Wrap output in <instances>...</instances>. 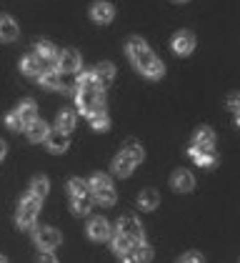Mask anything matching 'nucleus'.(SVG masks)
<instances>
[{"label": "nucleus", "instance_id": "22", "mask_svg": "<svg viewBox=\"0 0 240 263\" xmlns=\"http://www.w3.org/2000/svg\"><path fill=\"white\" fill-rule=\"evenodd\" d=\"M20 70H23V76H28V78H38L40 73H43V65H40L38 55L23 58V61H20Z\"/></svg>", "mask_w": 240, "mask_h": 263}, {"label": "nucleus", "instance_id": "13", "mask_svg": "<svg viewBox=\"0 0 240 263\" xmlns=\"http://www.w3.org/2000/svg\"><path fill=\"white\" fill-rule=\"evenodd\" d=\"M45 143H48V151L50 153H63V151H68V133H63V130H48V136H45Z\"/></svg>", "mask_w": 240, "mask_h": 263}, {"label": "nucleus", "instance_id": "7", "mask_svg": "<svg viewBox=\"0 0 240 263\" xmlns=\"http://www.w3.org/2000/svg\"><path fill=\"white\" fill-rule=\"evenodd\" d=\"M35 55H38L40 65H43V70H48V68H53L55 65V58H58V50H55V45L48 41H38L35 43Z\"/></svg>", "mask_w": 240, "mask_h": 263}, {"label": "nucleus", "instance_id": "38", "mask_svg": "<svg viewBox=\"0 0 240 263\" xmlns=\"http://www.w3.org/2000/svg\"><path fill=\"white\" fill-rule=\"evenodd\" d=\"M180 3H185V0H180Z\"/></svg>", "mask_w": 240, "mask_h": 263}, {"label": "nucleus", "instance_id": "33", "mask_svg": "<svg viewBox=\"0 0 240 263\" xmlns=\"http://www.w3.org/2000/svg\"><path fill=\"white\" fill-rule=\"evenodd\" d=\"M5 123H8V128H10V130H23V128H25V125H23V121H20V116L15 113V110H13V113L5 118Z\"/></svg>", "mask_w": 240, "mask_h": 263}, {"label": "nucleus", "instance_id": "23", "mask_svg": "<svg viewBox=\"0 0 240 263\" xmlns=\"http://www.w3.org/2000/svg\"><path fill=\"white\" fill-rule=\"evenodd\" d=\"M75 128V110H70V108H63L58 113V130L63 133H70Z\"/></svg>", "mask_w": 240, "mask_h": 263}, {"label": "nucleus", "instance_id": "25", "mask_svg": "<svg viewBox=\"0 0 240 263\" xmlns=\"http://www.w3.org/2000/svg\"><path fill=\"white\" fill-rule=\"evenodd\" d=\"M35 110H38V105H35V101H30V98H28V101H23L18 105V110H15V113H18L20 116V121H23V125H28V123L33 121V118H35Z\"/></svg>", "mask_w": 240, "mask_h": 263}, {"label": "nucleus", "instance_id": "5", "mask_svg": "<svg viewBox=\"0 0 240 263\" xmlns=\"http://www.w3.org/2000/svg\"><path fill=\"white\" fill-rule=\"evenodd\" d=\"M118 231L120 233H125L133 243L145 241V231H143V226H140V221L135 218V216H120L118 218Z\"/></svg>", "mask_w": 240, "mask_h": 263}, {"label": "nucleus", "instance_id": "36", "mask_svg": "<svg viewBox=\"0 0 240 263\" xmlns=\"http://www.w3.org/2000/svg\"><path fill=\"white\" fill-rule=\"evenodd\" d=\"M228 105H230V110H235V113H238V96H230Z\"/></svg>", "mask_w": 240, "mask_h": 263}, {"label": "nucleus", "instance_id": "21", "mask_svg": "<svg viewBox=\"0 0 240 263\" xmlns=\"http://www.w3.org/2000/svg\"><path fill=\"white\" fill-rule=\"evenodd\" d=\"M93 201H98L100 205H113L115 203V191H113V183L110 185H100L95 191H90Z\"/></svg>", "mask_w": 240, "mask_h": 263}, {"label": "nucleus", "instance_id": "1", "mask_svg": "<svg viewBox=\"0 0 240 263\" xmlns=\"http://www.w3.org/2000/svg\"><path fill=\"white\" fill-rule=\"evenodd\" d=\"M128 58L133 61V65L138 68L145 78L158 81V78H163V73H165V65L153 55V50L148 48V43L143 41V38H130L128 41Z\"/></svg>", "mask_w": 240, "mask_h": 263}, {"label": "nucleus", "instance_id": "30", "mask_svg": "<svg viewBox=\"0 0 240 263\" xmlns=\"http://www.w3.org/2000/svg\"><path fill=\"white\" fill-rule=\"evenodd\" d=\"M68 191H70V196H85V193H90V185L83 178H70L68 181Z\"/></svg>", "mask_w": 240, "mask_h": 263}, {"label": "nucleus", "instance_id": "8", "mask_svg": "<svg viewBox=\"0 0 240 263\" xmlns=\"http://www.w3.org/2000/svg\"><path fill=\"white\" fill-rule=\"evenodd\" d=\"M55 65H58L60 73H78V70H80V55H78V50H63V53H58Z\"/></svg>", "mask_w": 240, "mask_h": 263}, {"label": "nucleus", "instance_id": "15", "mask_svg": "<svg viewBox=\"0 0 240 263\" xmlns=\"http://www.w3.org/2000/svg\"><path fill=\"white\" fill-rule=\"evenodd\" d=\"M88 121L90 125L95 128V130H108V125H110V118H108V110H105V103H98L90 113H88Z\"/></svg>", "mask_w": 240, "mask_h": 263}, {"label": "nucleus", "instance_id": "2", "mask_svg": "<svg viewBox=\"0 0 240 263\" xmlns=\"http://www.w3.org/2000/svg\"><path fill=\"white\" fill-rule=\"evenodd\" d=\"M38 211H40V198H35L33 193L25 196L20 201V208H18V228L20 231H33L35 228V218H38Z\"/></svg>", "mask_w": 240, "mask_h": 263}, {"label": "nucleus", "instance_id": "34", "mask_svg": "<svg viewBox=\"0 0 240 263\" xmlns=\"http://www.w3.org/2000/svg\"><path fill=\"white\" fill-rule=\"evenodd\" d=\"M180 261H185V263H198V261H203V256L200 253H185Z\"/></svg>", "mask_w": 240, "mask_h": 263}, {"label": "nucleus", "instance_id": "10", "mask_svg": "<svg viewBox=\"0 0 240 263\" xmlns=\"http://www.w3.org/2000/svg\"><path fill=\"white\" fill-rule=\"evenodd\" d=\"M173 50L178 55H190L195 50V35L190 30H180L178 35L173 38Z\"/></svg>", "mask_w": 240, "mask_h": 263}, {"label": "nucleus", "instance_id": "12", "mask_svg": "<svg viewBox=\"0 0 240 263\" xmlns=\"http://www.w3.org/2000/svg\"><path fill=\"white\" fill-rule=\"evenodd\" d=\"M110 223L105 221V218H93V221L88 223V236L93 238V241H108L110 238Z\"/></svg>", "mask_w": 240, "mask_h": 263}, {"label": "nucleus", "instance_id": "26", "mask_svg": "<svg viewBox=\"0 0 240 263\" xmlns=\"http://www.w3.org/2000/svg\"><path fill=\"white\" fill-rule=\"evenodd\" d=\"M123 153H125V156H130L135 163H140V161H143V156H145L143 145H140L135 138H128V141L123 143Z\"/></svg>", "mask_w": 240, "mask_h": 263}, {"label": "nucleus", "instance_id": "4", "mask_svg": "<svg viewBox=\"0 0 240 263\" xmlns=\"http://www.w3.org/2000/svg\"><path fill=\"white\" fill-rule=\"evenodd\" d=\"M78 90V108L80 113H90L98 103H105V96H103V88H75Z\"/></svg>", "mask_w": 240, "mask_h": 263}, {"label": "nucleus", "instance_id": "16", "mask_svg": "<svg viewBox=\"0 0 240 263\" xmlns=\"http://www.w3.org/2000/svg\"><path fill=\"white\" fill-rule=\"evenodd\" d=\"M135 165H138V163L120 151L118 156H115V161H113V171H115V176H120V178H128V176L133 173V168H135Z\"/></svg>", "mask_w": 240, "mask_h": 263}, {"label": "nucleus", "instance_id": "3", "mask_svg": "<svg viewBox=\"0 0 240 263\" xmlns=\"http://www.w3.org/2000/svg\"><path fill=\"white\" fill-rule=\"evenodd\" d=\"M213 148H215V133L210 128H200L195 133V138H193V143H190V148H188V156L193 158L198 153H210Z\"/></svg>", "mask_w": 240, "mask_h": 263}, {"label": "nucleus", "instance_id": "14", "mask_svg": "<svg viewBox=\"0 0 240 263\" xmlns=\"http://www.w3.org/2000/svg\"><path fill=\"white\" fill-rule=\"evenodd\" d=\"M170 185L180 191V193H190L195 188V178L190 176V171H175L173 178H170Z\"/></svg>", "mask_w": 240, "mask_h": 263}, {"label": "nucleus", "instance_id": "35", "mask_svg": "<svg viewBox=\"0 0 240 263\" xmlns=\"http://www.w3.org/2000/svg\"><path fill=\"white\" fill-rule=\"evenodd\" d=\"M40 261H45V263H55L58 258H55V256H53V253H50V251L45 248V253H40Z\"/></svg>", "mask_w": 240, "mask_h": 263}, {"label": "nucleus", "instance_id": "32", "mask_svg": "<svg viewBox=\"0 0 240 263\" xmlns=\"http://www.w3.org/2000/svg\"><path fill=\"white\" fill-rule=\"evenodd\" d=\"M73 76H75V73H73ZM75 88H98V85H95V78H93V70L75 76Z\"/></svg>", "mask_w": 240, "mask_h": 263}, {"label": "nucleus", "instance_id": "31", "mask_svg": "<svg viewBox=\"0 0 240 263\" xmlns=\"http://www.w3.org/2000/svg\"><path fill=\"white\" fill-rule=\"evenodd\" d=\"M193 161L198 163L200 168H213V165L218 163V156L210 151V153H198V156H193Z\"/></svg>", "mask_w": 240, "mask_h": 263}, {"label": "nucleus", "instance_id": "27", "mask_svg": "<svg viewBox=\"0 0 240 263\" xmlns=\"http://www.w3.org/2000/svg\"><path fill=\"white\" fill-rule=\"evenodd\" d=\"M158 203H160L158 191H143V193L138 196V205L143 208V211H153Z\"/></svg>", "mask_w": 240, "mask_h": 263}, {"label": "nucleus", "instance_id": "28", "mask_svg": "<svg viewBox=\"0 0 240 263\" xmlns=\"http://www.w3.org/2000/svg\"><path fill=\"white\" fill-rule=\"evenodd\" d=\"M48 191H50V183H48V178L45 176H38V178H33V183H30V193L35 196V198H45L48 196Z\"/></svg>", "mask_w": 240, "mask_h": 263}, {"label": "nucleus", "instance_id": "17", "mask_svg": "<svg viewBox=\"0 0 240 263\" xmlns=\"http://www.w3.org/2000/svg\"><path fill=\"white\" fill-rule=\"evenodd\" d=\"M113 15H115V10H113V5L110 3H93V8H90V18L95 23H110L113 21Z\"/></svg>", "mask_w": 240, "mask_h": 263}, {"label": "nucleus", "instance_id": "19", "mask_svg": "<svg viewBox=\"0 0 240 263\" xmlns=\"http://www.w3.org/2000/svg\"><path fill=\"white\" fill-rule=\"evenodd\" d=\"M25 130H28V138L33 143H40V141H45V136H48V123L45 121H38V118H33V121L25 125Z\"/></svg>", "mask_w": 240, "mask_h": 263}, {"label": "nucleus", "instance_id": "9", "mask_svg": "<svg viewBox=\"0 0 240 263\" xmlns=\"http://www.w3.org/2000/svg\"><path fill=\"white\" fill-rule=\"evenodd\" d=\"M93 78H95V85L105 90L108 85H113V81H115V65L113 63H98L95 70H93Z\"/></svg>", "mask_w": 240, "mask_h": 263}, {"label": "nucleus", "instance_id": "18", "mask_svg": "<svg viewBox=\"0 0 240 263\" xmlns=\"http://www.w3.org/2000/svg\"><path fill=\"white\" fill-rule=\"evenodd\" d=\"M15 38H18V23L13 21L10 15H0V41L13 43Z\"/></svg>", "mask_w": 240, "mask_h": 263}, {"label": "nucleus", "instance_id": "11", "mask_svg": "<svg viewBox=\"0 0 240 263\" xmlns=\"http://www.w3.org/2000/svg\"><path fill=\"white\" fill-rule=\"evenodd\" d=\"M150 258H153V248L145 241L133 243V246L123 253V261H150Z\"/></svg>", "mask_w": 240, "mask_h": 263}, {"label": "nucleus", "instance_id": "20", "mask_svg": "<svg viewBox=\"0 0 240 263\" xmlns=\"http://www.w3.org/2000/svg\"><path fill=\"white\" fill-rule=\"evenodd\" d=\"M70 205H73V213L88 216L90 208H93V196L90 193H85V196H70Z\"/></svg>", "mask_w": 240, "mask_h": 263}, {"label": "nucleus", "instance_id": "24", "mask_svg": "<svg viewBox=\"0 0 240 263\" xmlns=\"http://www.w3.org/2000/svg\"><path fill=\"white\" fill-rule=\"evenodd\" d=\"M38 81H40V85L48 88V90H58L60 88V73L48 68V70H43V73L38 76Z\"/></svg>", "mask_w": 240, "mask_h": 263}, {"label": "nucleus", "instance_id": "6", "mask_svg": "<svg viewBox=\"0 0 240 263\" xmlns=\"http://www.w3.org/2000/svg\"><path fill=\"white\" fill-rule=\"evenodd\" d=\"M60 241H63V238H60V233L55 231V228H50V226H43V228L35 231V243H38L43 251H45V248H48V251L58 248Z\"/></svg>", "mask_w": 240, "mask_h": 263}, {"label": "nucleus", "instance_id": "29", "mask_svg": "<svg viewBox=\"0 0 240 263\" xmlns=\"http://www.w3.org/2000/svg\"><path fill=\"white\" fill-rule=\"evenodd\" d=\"M110 238H113V251H118L120 256H123V253H125V251H128V248L133 246V241H130V238H128L125 233H120V231L110 233Z\"/></svg>", "mask_w": 240, "mask_h": 263}, {"label": "nucleus", "instance_id": "37", "mask_svg": "<svg viewBox=\"0 0 240 263\" xmlns=\"http://www.w3.org/2000/svg\"><path fill=\"white\" fill-rule=\"evenodd\" d=\"M5 153H8V145H5V143L0 141V161H3V158H5Z\"/></svg>", "mask_w": 240, "mask_h": 263}]
</instances>
